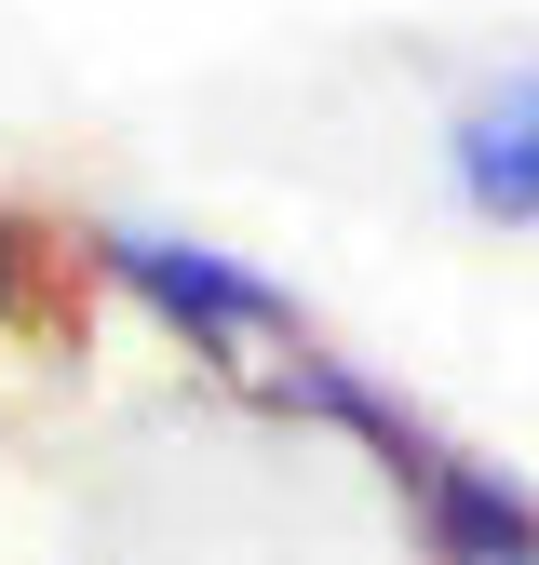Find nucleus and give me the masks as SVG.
<instances>
[{"instance_id":"obj_1","label":"nucleus","mask_w":539,"mask_h":565,"mask_svg":"<svg viewBox=\"0 0 539 565\" xmlns=\"http://www.w3.org/2000/svg\"><path fill=\"white\" fill-rule=\"evenodd\" d=\"M95 269H108V297H135L202 377H230L243 404H270L284 417L297 404V377L324 364V337L297 323V297L270 269H243L230 243H202V230H162V216H108L95 230Z\"/></svg>"},{"instance_id":"obj_2","label":"nucleus","mask_w":539,"mask_h":565,"mask_svg":"<svg viewBox=\"0 0 539 565\" xmlns=\"http://www.w3.org/2000/svg\"><path fill=\"white\" fill-rule=\"evenodd\" d=\"M445 202L472 230H539V67H486L445 108Z\"/></svg>"},{"instance_id":"obj_3","label":"nucleus","mask_w":539,"mask_h":565,"mask_svg":"<svg viewBox=\"0 0 539 565\" xmlns=\"http://www.w3.org/2000/svg\"><path fill=\"white\" fill-rule=\"evenodd\" d=\"M28 297H41V243H28L14 216H0V337L28 323Z\"/></svg>"}]
</instances>
